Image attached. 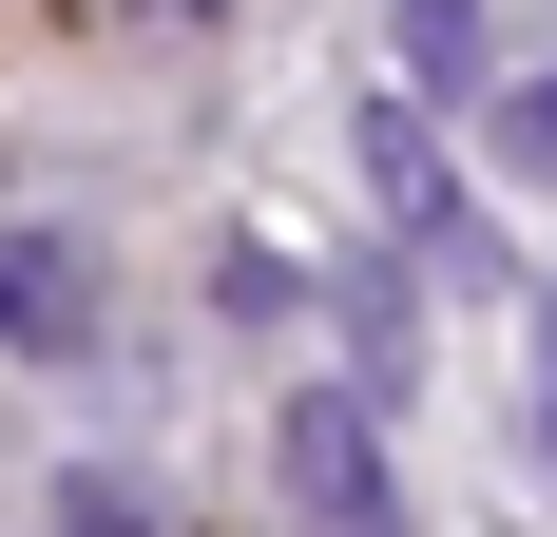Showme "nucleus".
Listing matches in <instances>:
<instances>
[{"instance_id": "f257e3e1", "label": "nucleus", "mask_w": 557, "mask_h": 537, "mask_svg": "<svg viewBox=\"0 0 557 537\" xmlns=\"http://www.w3.org/2000/svg\"><path fill=\"white\" fill-rule=\"evenodd\" d=\"M288 499L327 537H404V499H385V441L346 423V403H288Z\"/></svg>"}, {"instance_id": "f03ea898", "label": "nucleus", "mask_w": 557, "mask_h": 537, "mask_svg": "<svg viewBox=\"0 0 557 537\" xmlns=\"http://www.w3.org/2000/svg\"><path fill=\"white\" fill-rule=\"evenodd\" d=\"M77 288H97V268L58 250V230H39V250H0V346H39V365H77V346H97V308H77Z\"/></svg>"}, {"instance_id": "7ed1b4c3", "label": "nucleus", "mask_w": 557, "mask_h": 537, "mask_svg": "<svg viewBox=\"0 0 557 537\" xmlns=\"http://www.w3.org/2000/svg\"><path fill=\"white\" fill-rule=\"evenodd\" d=\"M500 173H539V192H557V77H519V97H500Z\"/></svg>"}, {"instance_id": "20e7f679", "label": "nucleus", "mask_w": 557, "mask_h": 537, "mask_svg": "<svg viewBox=\"0 0 557 537\" xmlns=\"http://www.w3.org/2000/svg\"><path fill=\"white\" fill-rule=\"evenodd\" d=\"M404 58H423V77H461V58H481V0H404Z\"/></svg>"}, {"instance_id": "39448f33", "label": "nucleus", "mask_w": 557, "mask_h": 537, "mask_svg": "<svg viewBox=\"0 0 557 537\" xmlns=\"http://www.w3.org/2000/svg\"><path fill=\"white\" fill-rule=\"evenodd\" d=\"M539 423H557V365H539Z\"/></svg>"}]
</instances>
